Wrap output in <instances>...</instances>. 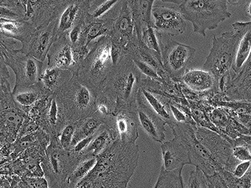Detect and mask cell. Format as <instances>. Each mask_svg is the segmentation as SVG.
Instances as JSON below:
<instances>
[{"label":"cell","instance_id":"6da1fadb","mask_svg":"<svg viewBox=\"0 0 251 188\" xmlns=\"http://www.w3.org/2000/svg\"><path fill=\"white\" fill-rule=\"evenodd\" d=\"M97 158L90 173L70 188H127L138 165L139 147L118 139Z\"/></svg>","mask_w":251,"mask_h":188},{"label":"cell","instance_id":"7a4b0ae2","mask_svg":"<svg viewBox=\"0 0 251 188\" xmlns=\"http://www.w3.org/2000/svg\"><path fill=\"white\" fill-rule=\"evenodd\" d=\"M142 81V74L134 65L130 55L126 54L113 67L100 91L116 102L117 111L135 105Z\"/></svg>","mask_w":251,"mask_h":188},{"label":"cell","instance_id":"3957f363","mask_svg":"<svg viewBox=\"0 0 251 188\" xmlns=\"http://www.w3.org/2000/svg\"><path fill=\"white\" fill-rule=\"evenodd\" d=\"M113 67L112 39L110 36H104L94 43L75 74L78 81L97 96Z\"/></svg>","mask_w":251,"mask_h":188},{"label":"cell","instance_id":"277c9868","mask_svg":"<svg viewBox=\"0 0 251 188\" xmlns=\"http://www.w3.org/2000/svg\"><path fill=\"white\" fill-rule=\"evenodd\" d=\"M184 20L192 23L193 31L206 37L207 30H214L231 17L226 0H187L178 6Z\"/></svg>","mask_w":251,"mask_h":188},{"label":"cell","instance_id":"5b68a950","mask_svg":"<svg viewBox=\"0 0 251 188\" xmlns=\"http://www.w3.org/2000/svg\"><path fill=\"white\" fill-rule=\"evenodd\" d=\"M55 96L62 107L67 121L78 122L95 112L96 95L78 81L75 74Z\"/></svg>","mask_w":251,"mask_h":188},{"label":"cell","instance_id":"8992f818","mask_svg":"<svg viewBox=\"0 0 251 188\" xmlns=\"http://www.w3.org/2000/svg\"><path fill=\"white\" fill-rule=\"evenodd\" d=\"M238 39L239 32L235 29L227 31L218 37L214 36L210 53L202 67V69L214 74L219 92L223 93L229 80Z\"/></svg>","mask_w":251,"mask_h":188},{"label":"cell","instance_id":"52a82bcc","mask_svg":"<svg viewBox=\"0 0 251 188\" xmlns=\"http://www.w3.org/2000/svg\"><path fill=\"white\" fill-rule=\"evenodd\" d=\"M196 126L189 123H176L171 129L175 137H178L188 147L191 164L200 168L206 176H210L222 169L196 137Z\"/></svg>","mask_w":251,"mask_h":188},{"label":"cell","instance_id":"ba28073f","mask_svg":"<svg viewBox=\"0 0 251 188\" xmlns=\"http://www.w3.org/2000/svg\"><path fill=\"white\" fill-rule=\"evenodd\" d=\"M47 175L53 188H64L68 176L73 172L82 155L65 150L58 140H53L47 150Z\"/></svg>","mask_w":251,"mask_h":188},{"label":"cell","instance_id":"9c48e42d","mask_svg":"<svg viewBox=\"0 0 251 188\" xmlns=\"http://www.w3.org/2000/svg\"><path fill=\"white\" fill-rule=\"evenodd\" d=\"M196 137L207 149L220 168L231 172L238 161L232 156L231 139L201 126H196Z\"/></svg>","mask_w":251,"mask_h":188},{"label":"cell","instance_id":"30bf717a","mask_svg":"<svg viewBox=\"0 0 251 188\" xmlns=\"http://www.w3.org/2000/svg\"><path fill=\"white\" fill-rule=\"evenodd\" d=\"M6 65L10 66L15 74V86L12 93L37 84L43 70V62L29 55L21 53L18 49L12 51Z\"/></svg>","mask_w":251,"mask_h":188},{"label":"cell","instance_id":"8fae6325","mask_svg":"<svg viewBox=\"0 0 251 188\" xmlns=\"http://www.w3.org/2000/svg\"><path fill=\"white\" fill-rule=\"evenodd\" d=\"M196 52V49L190 46L174 40L163 43V40L162 64L165 71L174 80H181Z\"/></svg>","mask_w":251,"mask_h":188},{"label":"cell","instance_id":"7c38bea8","mask_svg":"<svg viewBox=\"0 0 251 188\" xmlns=\"http://www.w3.org/2000/svg\"><path fill=\"white\" fill-rule=\"evenodd\" d=\"M90 50L77 49L69 43L66 35H61L51 46L47 57V66L71 70L73 74H76L81 63Z\"/></svg>","mask_w":251,"mask_h":188},{"label":"cell","instance_id":"4fadbf2b","mask_svg":"<svg viewBox=\"0 0 251 188\" xmlns=\"http://www.w3.org/2000/svg\"><path fill=\"white\" fill-rule=\"evenodd\" d=\"M57 39V19L45 27L35 28V31L22 43L19 52L29 55L44 62L51 46Z\"/></svg>","mask_w":251,"mask_h":188},{"label":"cell","instance_id":"5bb4252c","mask_svg":"<svg viewBox=\"0 0 251 188\" xmlns=\"http://www.w3.org/2000/svg\"><path fill=\"white\" fill-rule=\"evenodd\" d=\"M69 0H27L25 20L35 28L45 27L57 19Z\"/></svg>","mask_w":251,"mask_h":188},{"label":"cell","instance_id":"9a60e30c","mask_svg":"<svg viewBox=\"0 0 251 188\" xmlns=\"http://www.w3.org/2000/svg\"><path fill=\"white\" fill-rule=\"evenodd\" d=\"M152 27L162 36L181 35L186 29V23L179 7L153 6L151 10Z\"/></svg>","mask_w":251,"mask_h":188},{"label":"cell","instance_id":"2e32d148","mask_svg":"<svg viewBox=\"0 0 251 188\" xmlns=\"http://www.w3.org/2000/svg\"><path fill=\"white\" fill-rule=\"evenodd\" d=\"M107 125L112 126L117 133L119 140L124 143H136L139 133V122L135 105L117 110Z\"/></svg>","mask_w":251,"mask_h":188},{"label":"cell","instance_id":"e0dca14e","mask_svg":"<svg viewBox=\"0 0 251 188\" xmlns=\"http://www.w3.org/2000/svg\"><path fill=\"white\" fill-rule=\"evenodd\" d=\"M136 109L140 127L151 140L163 143L166 137V122L151 109L140 90L136 100Z\"/></svg>","mask_w":251,"mask_h":188},{"label":"cell","instance_id":"ac0fdd59","mask_svg":"<svg viewBox=\"0 0 251 188\" xmlns=\"http://www.w3.org/2000/svg\"><path fill=\"white\" fill-rule=\"evenodd\" d=\"M163 164L162 168L167 172L182 170L186 164H191L188 147L178 137L161 143Z\"/></svg>","mask_w":251,"mask_h":188},{"label":"cell","instance_id":"d6986e66","mask_svg":"<svg viewBox=\"0 0 251 188\" xmlns=\"http://www.w3.org/2000/svg\"><path fill=\"white\" fill-rule=\"evenodd\" d=\"M109 36L112 41L120 43L125 49L126 52L129 44L137 39L135 27L127 0H122L120 12L115 19L113 30Z\"/></svg>","mask_w":251,"mask_h":188},{"label":"cell","instance_id":"ffe728a7","mask_svg":"<svg viewBox=\"0 0 251 188\" xmlns=\"http://www.w3.org/2000/svg\"><path fill=\"white\" fill-rule=\"evenodd\" d=\"M89 10L88 0H69L57 18V38L66 35L77 24L84 22Z\"/></svg>","mask_w":251,"mask_h":188},{"label":"cell","instance_id":"44dd1931","mask_svg":"<svg viewBox=\"0 0 251 188\" xmlns=\"http://www.w3.org/2000/svg\"><path fill=\"white\" fill-rule=\"evenodd\" d=\"M232 27L239 32V39L228 82L233 80L244 69L251 51V22L233 24Z\"/></svg>","mask_w":251,"mask_h":188},{"label":"cell","instance_id":"7402d4cb","mask_svg":"<svg viewBox=\"0 0 251 188\" xmlns=\"http://www.w3.org/2000/svg\"><path fill=\"white\" fill-rule=\"evenodd\" d=\"M180 81L192 92L198 94L219 92L218 82L214 74L204 69L187 70Z\"/></svg>","mask_w":251,"mask_h":188},{"label":"cell","instance_id":"603a6c76","mask_svg":"<svg viewBox=\"0 0 251 188\" xmlns=\"http://www.w3.org/2000/svg\"><path fill=\"white\" fill-rule=\"evenodd\" d=\"M73 75L71 70L47 66L42 71L38 85L45 95L52 96L57 94Z\"/></svg>","mask_w":251,"mask_h":188},{"label":"cell","instance_id":"cb8c5ba5","mask_svg":"<svg viewBox=\"0 0 251 188\" xmlns=\"http://www.w3.org/2000/svg\"><path fill=\"white\" fill-rule=\"evenodd\" d=\"M35 26L24 19L0 18V38L23 43L35 31Z\"/></svg>","mask_w":251,"mask_h":188},{"label":"cell","instance_id":"d4e9b609","mask_svg":"<svg viewBox=\"0 0 251 188\" xmlns=\"http://www.w3.org/2000/svg\"><path fill=\"white\" fill-rule=\"evenodd\" d=\"M154 2L155 0H127L138 39L144 28L149 25L152 26L151 10Z\"/></svg>","mask_w":251,"mask_h":188},{"label":"cell","instance_id":"484cf974","mask_svg":"<svg viewBox=\"0 0 251 188\" xmlns=\"http://www.w3.org/2000/svg\"><path fill=\"white\" fill-rule=\"evenodd\" d=\"M140 91L151 109L172 129L177 122L175 121L171 113L169 104L170 99L145 87H141Z\"/></svg>","mask_w":251,"mask_h":188},{"label":"cell","instance_id":"4316f807","mask_svg":"<svg viewBox=\"0 0 251 188\" xmlns=\"http://www.w3.org/2000/svg\"><path fill=\"white\" fill-rule=\"evenodd\" d=\"M118 139L119 137L116 130L112 126L104 124L94 134L92 141L88 145V147L82 153V155L98 156L107 149L111 143Z\"/></svg>","mask_w":251,"mask_h":188},{"label":"cell","instance_id":"83f0119b","mask_svg":"<svg viewBox=\"0 0 251 188\" xmlns=\"http://www.w3.org/2000/svg\"><path fill=\"white\" fill-rule=\"evenodd\" d=\"M43 114H44V119L47 121L48 126L53 132H56L57 134H58L67 121L65 119L62 107L55 95L51 96L49 104L43 111Z\"/></svg>","mask_w":251,"mask_h":188},{"label":"cell","instance_id":"f1b7e54d","mask_svg":"<svg viewBox=\"0 0 251 188\" xmlns=\"http://www.w3.org/2000/svg\"><path fill=\"white\" fill-rule=\"evenodd\" d=\"M104 124H105V120L95 113L84 119L78 121L71 148L82 139L94 136Z\"/></svg>","mask_w":251,"mask_h":188},{"label":"cell","instance_id":"f546056e","mask_svg":"<svg viewBox=\"0 0 251 188\" xmlns=\"http://www.w3.org/2000/svg\"><path fill=\"white\" fill-rule=\"evenodd\" d=\"M98 158L94 155H82L73 172L68 176L64 188H70L85 178L96 165Z\"/></svg>","mask_w":251,"mask_h":188},{"label":"cell","instance_id":"4dcf8cb0","mask_svg":"<svg viewBox=\"0 0 251 188\" xmlns=\"http://www.w3.org/2000/svg\"><path fill=\"white\" fill-rule=\"evenodd\" d=\"M138 40L141 44L158 59V61L162 63L163 36L158 33L152 26L149 25L144 28Z\"/></svg>","mask_w":251,"mask_h":188},{"label":"cell","instance_id":"1f68e13d","mask_svg":"<svg viewBox=\"0 0 251 188\" xmlns=\"http://www.w3.org/2000/svg\"><path fill=\"white\" fill-rule=\"evenodd\" d=\"M45 94L39 87L38 83L29 88L12 93L14 103L18 104L19 107L26 108H31Z\"/></svg>","mask_w":251,"mask_h":188},{"label":"cell","instance_id":"d6a6232c","mask_svg":"<svg viewBox=\"0 0 251 188\" xmlns=\"http://www.w3.org/2000/svg\"><path fill=\"white\" fill-rule=\"evenodd\" d=\"M116 111V102L104 92L100 91L97 94L95 100V112L103 119H109L114 116Z\"/></svg>","mask_w":251,"mask_h":188},{"label":"cell","instance_id":"836d02e7","mask_svg":"<svg viewBox=\"0 0 251 188\" xmlns=\"http://www.w3.org/2000/svg\"><path fill=\"white\" fill-rule=\"evenodd\" d=\"M182 170L167 172L161 168L160 174L153 188H184Z\"/></svg>","mask_w":251,"mask_h":188},{"label":"cell","instance_id":"e575fe53","mask_svg":"<svg viewBox=\"0 0 251 188\" xmlns=\"http://www.w3.org/2000/svg\"><path fill=\"white\" fill-rule=\"evenodd\" d=\"M229 188H251V168L242 178L235 177L231 172L220 171Z\"/></svg>","mask_w":251,"mask_h":188},{"label":"cell","instance_id":"d590c367","mask_svg":"<svg viewBox=\"0 0 251 188\" xmlns=\"http://www.w3.org/2000/svg\"><path fill=\"white\" fill-rule=\"evenodd\" d=\"M76 127L77 122L67 121L58 133L59 143L65 150H70Z\"/></svg>","mask_w":251,"mask_h":188},{"label":"cell","instance_id":"8d00e7d4","mask_svg":"<svg viewBox=\"0 0 251 188\" xmlns=\"http://www.w3.org/2000/svg\"><path fill=\"white\" fill-rule=\"evenodd\" d=\"M131 57L134 65H136L138 70L141 71V74H145V75L148 77V78L151 79V81L158 82L161 86L169 87V85L163 80V78L159 76V74H158V72H157L155 69L151 68L150 65H147L144 61H141L140 59L137 58V57Z\"/></svg>","mask_w":251,"mask_h":188},{"label":"cell","instance_id":"74e56055","mask_svg":"<svg viewBox=\"0 0 251 188\" xmlns=\"http://www.w3.org/2000/svg\"><path fill=\"white\" fill-rule=\"evenodd\" d=\"M232 156L238 162H251V152L250 149L240 141L239 137L231 140Z\"/></svg>","mask_w":251,"mask_h":188},{"label":"cell","instance_id":"f35d334b","mask_svg":"<svg viewBox=\"0 0 251 188\" xmlns=\"http://www.w3.org/2000/svg\"><path fill=\"white\" fill-rule=\"evenodd\" d=\"M184 188H209L206 175L200 168L196 167V169L190 172L186 187Z\"/></svg>","mask_w":251,"mask_h":188},{"label":"cell","instance_id":"ab89813d","mask_svg":"<svg viewBox=\"0 0 251 188\" xmlns=\"http://www.w3.org/2000/svg\"><path fill=\"white\" fill-rule=\"evenodd\" d=\"M120 1V0H108L107 2L100 4V6L89 12V17L94 19L104 18V16L108 14V12L112 10V8Z\"/></svg>","mask_w":251,"mask_h":188},{"label":"cell","instance_id":"60d3db41","mask_svg":"<svg viewBox=\"0 0 251 188\" xmlns=\"http://www.w3.org/2000/svg\"><path fill=\"white\" fill-rule=\"evenodd\" d=\"M209 188H229L220 172L210 176H206Z\"/></svg>","mask_w":251,"mask_h":188},{"label":"cell","instance_id":"b9f144b4","mask_svg":"<svg viewBox=\"0 0 251 188\" xmlns=\"http://www.w3.org/2000/svg\"><path fill=\"white\" fill-rule=\"evenodd\" d=\"M251 168V162L247 161V162H239L236 164L233 169L231 171V173L237 177V178H242L243 176L249 172Z\"/></svg>","mask_w":251,"mask_h":188},{"label":"cell","instance_id":"7bdbcfd3","mask_svg":"<svg viewBox=\"0 0 251 188\" xmlns=\"http://www.w3.org/2000/svg\"><path fill=\"white\" fill-rule=\"evenodd\" d=\"M0 6L11 8L13 10L25 14V8L22 6V4L20 2L19 0H0Z\"/></svg>","mask_w":251,"mask_h":188},{"label":"cell","instance_id":"ee69618b","mask_svg":"<svg viewBox=\"0 0 251 188\" xmlns=\"http://www.w3.org/2000/svg\"><path fill=\"white\" fill-rule=\"evenodd\" d=\"M234 117L251 133V114L235 113L231 110Z\"/></svg>","mask_w":251,"mask_h":188},{"label":"cell","instance_id":"f6af8a7d","mask_svg":"<svg viewBox=\"0 0 251 188\" xmlns=\"http://www.w3.org/2000/svg\"><path fill=\"white\" fill-rule=\"evenodd\" d=\"M89 4H90V10H94L95 8L98 7V6H100V4L104 3V2H107L108 0H88Z\"/></svg>","mask_w":251,"mask_h":188},{"label":"cell","instance_id":"bcb514c9","mask_svg":"<svg viewBox=\"0 0 251 188\" xmlns=\"http://www.w3.org/2000/svg\"><path fill=\"white\" fill-rule=\"evenodd\" d=\"M244 13H245L247 17L251 19V0H246Z\"/></svg>","mask_w":251,"mask_h":188},{"label":"cell","instance_id":"7dc6e473","mask_svg":"<svg viewBox=\"0 0 251 188\" xmlns=\"http://www.w3.org/2000/svg\"><path fill=\"white\" fill-rule=\"evenodd\" d=\"M161 1L163 2H171V3L176 4V5L180 6L187 0H161Z\"/></svg>","mask_w":251,"mask_h":188},{"label":"cell","instance_id":"c3c4849f","mask_svg":"<svg viewBox=\"0 0 251 188\" xmlns=\"http://www.w3.org/2000/svg\"><path fill=\"white\" fill-rule=\"evenodd\" d=\"M227 3L231 4V5H238L241 2L242 0H226Z\"/></svg>","mask_w":251,"mask_h":188},{"label":"cell","instance_id":"681fc988","mask_svg":"<svg viewBox=\"0 0 251 188\" xmlns=\"http://www.w3.org/2000/svg\"><path fill=\"white\" fill-rule=\"evenodd\" d=\"M27 0H26V2H27Z\"/></svg>","mask_w":251,"mask_h":188}]
</instances>
